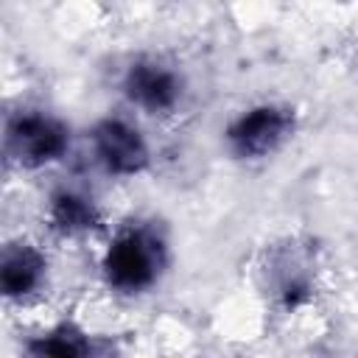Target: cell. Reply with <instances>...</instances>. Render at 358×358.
<instances>
[{
    "instance_id": "6da1fadb",
    "label": "cell",
    "mask_w": 358,
    "mask_h": 358,
    "mask_svg": "<svg viewBox=\"0 0 358 358\" xmlns=\"http://www.w3.org/2000/svg\"><path fill=\"white\" fill-rule=\"evenodd\" d=\"M165 266L162 241L151 229H123L103 255V277L120 294L151 288Z\"/></svg>"
},
{
    "instance_id": "7a4b0ae2",
    "label": "cell",
    "mask_w": 358,
    "mask_h": 358,
    "mask_svg": "<svg viewBox=\"0 0 358 358\" xmlns=\"http://www.w3.org/2000/svg\"><path fill=\"white\" fill-rule=\"evenodd\" d=\"M67 129L42 112H20L6 126V148L11 159L25 168H42L56 162L67 151Z\"/></svg>"
},
{
    "instance_id": "3957f363",
    "label": "cell",
    "mask_w": 358,
    "mask_h": 358,
    "mask_svg": "<svg viewBox=\"0 0 358 358\" xmlns=\"http://www.w3.org/2000/svg\"><path fill=\"white\" fill-rule=\"evenodd\" d=\"M294 129V115L285 106L263 103L238 115L227 129V143L241 159H260L277 151Z\"/></svg>"
},
{
    "instance_id": "277c9868",
    "label": "cell",
    "mask_w": 358,
    "mask_h": 358,
    "mask_svg": "<svg viewBox=\"0 0 358 358\" xmlns=\"http://www.w3.org/2000/svg\"><path fill=\"white\" fill-rule=\"evenodd\" d=\"M92 151L103 171L115 176H137L151 157L145 137L120 117H106L92 129Z\"/></svg>"
},
{
    "instance_id": "5b68a950",
    "label": "cell",
    "mask_w": 358,
    "mask_h": 358,
    "mask_svg": "<svg viewBox=\"0 0 358 358\" xmlns=\"http://www.w3.org/2000/svg\"><path fill=\"white\" fill-rule=\"evenodd\" d=\"M123 92L140 109L151 115H165L182 101V81L168 64L157 59H140L129 64L123 76Z\"/></svg>"
},
{
    "instance_id": "8992f818",
    "label": "cell",
    "mask_w": 358,
    "mask_h": 358,
    "mask_svg": "<svg viewBox=\"0 0 358 358\" xmlns=\"http://www.w3.org/2000/svg\"><path fill=\"white\" fill-rule=\"evenodd\" d=\"M48 271V260L42 257L39 249L28 243H11L3 252L0 260V288L8 299H22L34 294Z\"/></svg>"
},
{
    "instance_id": "52a82bcc",
    "label": "cell",
    "mask_w": 358,
    "mask_h": 358,
    "mask_svg": "<svg viewBox=\"0 0 358 358\" xmlns=\"http://www.w3.org/2000/svg\"><path fill=\"white\" fill-rule=\"evenodd\" d=\"M50 221L64 235H81L98 227V210L87 196L76 190H59L50 199Z\"/></svg>"
},
{
    "instance_id": "ba28073f",
    "label": "cell",
    "mask_w": 358,
    "mask_h": 358,
    "mask_svg": "<svg viewBox=\"0 0 358 358\" xmlns=\"http://www.w3.org/2000/svg\"><path fill=\"white\" fill-rule=\"evenodd\" d=\"M31 358H90V344L76 327H53L28 344Z\"/></svg>"
}]
</instances>
